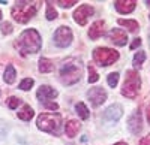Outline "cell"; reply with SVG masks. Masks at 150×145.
I'll use <instances>...</instances> for the list:
<instances>
[{
	"instance_id": "cell-6",
	"label": "cell",
	"mask_w": 150,
	"mask_h": 145,
	"mask_svg": "<svg viewBox=\"0 0 150 145\" xmlns=\"http://www.w3.org/2000/svg\"><path fill=\"white\" fill-rule=\"evenodd\" d=\"M93 58L99 66H110L119 60V53L111 48H96L93 51Z\"/></svg>"
},
{
	"instance_id": "cell-30",
	"label": "cell",
	"mask_w": 150,
	"mask_h": 145,
	"mask_svg": "<svg viewBox=\"0 0 150 145\" xmlns=\"http://www.w3.org/2000/svg\"><path fill=\"white\" fill-rule=\"evenodd\" d=\"M44 106H45V108H48V109H51V111L59 109V105H57L56 102H45V103H44Z\"/></svg>"
},
{
	"instance_id": "cell-12",
	"label": "cell",
	"mask_w": 150,
	"mask_h": 145,
	"mask_svg": "<svg viewBox=\"0 0 150 145\" xmlns=\"http://www.w3.org/2000/svg\"><path fill=\"white\" fill-rule=\"evenodd\" d=\"M57 90H54V88H51L50 85H41L39 88H38V93H36V96H38V99H39L42 103H45V102H48L50 99H54V97H57Z\"/></svg>"
},
{
	"instance_id": "cell-16",
	"label": "cell",
	"mask_w": 150,
	"mask_h": 145,
	"mask_svg": "<svg viewBox=\"0 0 150 145\" xmlns=\"http://www.w3.org/2000/svg\"><path fill=\"white\" fill-rule=\"evenodd\" d=\"M78 130H80V123L77 121V120H69V121L66 123V126H65L66 136H69V138H74L78 133Z\"/></svg>"
},
{
	"instance_id": "cell-5",
	"label": "cell",
	"mask_w": 150,
	"mask_h": 145,
	"mask_svg": "<svg viewBox=\"0 0 150 145\" xmlns=\"http://www.w3.org/2000/svg\"><path fill=\"white\" fill-rule=\"evenodd\" d=\"M140 87H141V79H140L138 72L128 70L126 72V79H125L123 88H122V94L129 97V99H135L138 91H140Z\"/></svg>"
},
{
	"instance_id": "cell-10",
	"label": "cell",
	"mask_w": 150,
	"mask_h": 145,
	"mask_svg": "<svg viewBox=\"0 0 150 145\" xmlns=\"http://www.w3.org/2000/svg\"><path fill=\"white\" fill-rule=\"evenodd\" d=\"M128 129L131 130L132 135H138L141 132V129H143V118H141L140 111H135L129 117V120H128Z\"/></svg>"
},
{
	"instance_id": "cell-14",
	"label": "cell",
	"mask_w": 150,
	"mask_h": 145,
	"mask_svg": "<svg viewBox=\"0 0 150 145\" xmlns=\"http://www.w3.org/2000/svg\"><path fill=\"white\" fill-rule=\"evenodd\" d=\"M122 112H123L122 106L116 103V105H111V106L107 108L105 112H104V117H105V120H110V121H117L122 117Z\"/></svg>"
},
{
	"instance_id": "cell-18",
	"label": "cell",
	"mask_w": 150,
	"mask_h": 145,
	"mask_svg": "<svg viewBox=\"0 0 150 145\" xmlns=\"http://www.w3.org/2000/svg\"><path fill=\"white\" fill-rule=\"evenodd\" d=\"M15 76H17V72H15V69H14V66H6V69H5V74H3V81L6 82V84H12L15 81Z\"/></svg>"
},
{
	"instance_id": "cell-17",
	"label": "cell",
	"mask_w": 150,
	"mask_h": 145,
	"mask_svg": "<svg viewBox=\"0 0 150 145\" xmlns=\"http://www.w3.org/2000/svg\"><path fill=\"white\" fill-rule=\"evenodd\" d=\"M33 115H35V112L29 105H24L23 109L18 111V118L23 120V121H30V120L33 118Z\"/></svg>"
},
{
	"instance_id": "cell-24",
	"label": "cell",
	"mask_w": 150,
	"mask_h": 145,
	"mask_svg": "<svg viewBox=\"0 0 150 145\" xmlns=\"http://www.w3.org/2000/svg\"><path fill=\"white\" fill-rule=\"evenodd\" d=\"M33 84H35V81H33L32 78H26V79H23V81L20 82V88H21L23 91H27V90H30V88L33 87Z\"/></svg>"
},
{
	"instance_id": "cell-2",
	"label": "cell",
	"mask_w": 150,
	"mask_h": 145,
	"mask_svg": "<svg viewBox=\"0 0 150 145\" xmlns=\"http://www.w3.org/2000/svg\"><path fill=\"white\" fill-rule=\"evenodd\" d=\"M38 8H39V2H17L11 12L17 22L26 24L30 18L35 17Z\"/></svg>"
},
{
	"instance_id": "cell-28",
	"label": "cell",
	"mask_w": 150,
	"mask_h": 145,
	"mask_svg": "<svg viewBox=\"0 0 150 145\" xmlns=\"http://www.w3.org/2000/svg\"><path fill=\"white\" fill-rule=\"evenodd\" d=\"M57 5L60 8H71L72 5H77V0H59Z\"/></svg>"
},
{
	"instance_id": "cell-23",
	"label": "cell",
	"mask_w": 150,
	"mask_h": 145,
	"mask_svg": "<svg viewBox=\"0 0 150 145\" xmlns=\"http://www.w3.org/2000/svg\"><path fill=\"white\" fill-rule=\"evenodd\" d=\"M45 15H47V20H50V21H53V20L57 18V11L54 9V6L51 3L47 5V14Z\"/></svg>"
},
{
	"instance_id": "cell-34",
	"label": "cell",
	"mask_w": 150,
	"mask_h": 145,
	"mask_svg": "<svg viewBox=\"0 0 150 145\" xmlns=\"http://www.w3.org/2000/svg\"><path fill=\"white\" fill-rule=\"evenodd\" d=\"M114 145H128V144H125V142H117V144H114Z\"/></svg>"
},
{
	"instance_id": "cell-9",
	"label": "cell",
	"mask_w": 150,
	"mask_h": 145,
	"mask_svg": "<svg viewBox=\"0 0 150 145\" xmlns=\"http://www.w3.org/2000/svg\"><path fill=\"white\" fill-rule=\"evenodd\" d=\"M87 97L90 99L93 106H99L107 100V91L101 87H95V88L87 91Z\"/></svg>"
},
{
	"instance_id": "cell-1",
	"label": "cell",
	"mask_w": 150,
	"mask_h": 145,
	"mask_svg": "<svg viewBox=\"0 0 150 145\" xmlns=\"http://www.w3.org/2000/svg\"><path fill=\"white\" fill-rule=\"evenodd\" d=\"M41 46H42L41 34L38 33L35 29L24 30V32L20 34L18 41H17V48L20 50V53H21L23 55L39 53Z\"/></svg>"
},
{
	"instance_id": "cell-20",
	"label": "cell",
	"mask_w": 150,
	"mask_h": 145,
	"mask_svg": "<svg viewBox=\"0 0 150 145\" xmlns=\"http://www.w3.org/2000/svg\"><path fill=\"white\" fill-rule=\"evenodd\" d=\"M75 111H77V114L83 118V120H87L90 117V112H89V109H87V106L83 103V102H80V103H77L75 105Z\"/></svg>"
},
{
	"instance_id": "cell-31",
	"label": "cell",
	"mask_w": 150,
	"mask_h": 145,
	"mask_svg": "<svg viewBox=\"0 0 150 145\" xmlns=\"http://www.w3.org/2000/svg\"><path fill=\"white\" fill-rule=\"evenodd\" d=\"M140 45H141V39H140V38L134 39V42L131 43V50H135V48H138Z\"/></svg>"
},
{
	"instance_id": "cell-4",
	"label": "cell",
	"mask_w": 150,
	"mask_h": 145,
	"mask_svg": "<svg viewBox=\"0 0 150 145\" xmlns=\"http://www.w3.org/2000/svg\"><path fill=\"white\" fill-rule=\"evenodd\" d=\"M81 64L77 60H71V62L65 63L63 67L60 69V76H62V81H63L66 85H72L77 81H80V76H81Z\"/></svg>"
},
{
	"instance_id": "cell-15",
	"label": "cell",
	"mask_w": 150,
	"mask_h": 145,
	"mask_svg": "<svg viewBox=\"0 0 150 145\" xmlns=\"http://www.w3.org/2000/svg\"><path fill=\"white\" fill-rule=\"evenodd\" d=\"M104 34V21H96L93 22L89 29V38L90 39H99Z\"/></svg>"
},
{
	"instance_id": "cell-8",
	"label": "cell",
	"mask_w": 150,
	"mask_h": 145,
	"mask_svg": "<svg viewBox=\"0 0 150 145\" xmlns=\"http://www.w3.org/2000/svg\"><path fill=\"white\" fill-rule=\"evenodd\" d=\"M90 15H93V8L90 5H81L74 12V20L77 24H80V26H86L87 18Z\"/></svg>"
},
{
	"instance_id": "cell-22",
	"label": "cell",
	"mask_w": 150,
	"mask_h": 145,
	"mask_svg": "<svg viewBox=\"0 0 150 145\" xmlns=\"http://www.w3.org/2000/svg\"><path fill=\"white\" fill-rule=\"evenodd\" d=\"M144 60H146V53L144 51H138V53L134 55V66L140 69L141 64L144 63Z\"/></svg>"
},
{
	"instance_id": "cell-36",
	"label": "cell",
	"mask_w": 150,
	"mask_h": 145,
	"mask_svg": "<svg viewBox=\"0 0 150 145\" xmlns=\"http://www.w3.org/2000/svg\"><path fill=\"white\" fill-rule=\"evenodd\" d=\"M0 94H2V91H0Z\"/></svg>"
},
{
	"instance_id": "cell-26",
	"label": "cell",
	"mask_w": 150,
	"mask_h": 145,
	"mask_svg": "<svg viewBox=\"0 0 150 145\" xmlns=\"http://www.w3.org/2000/svg\"><path fill=\"white\" fill-rule=\"evenodd\" d=\"M98 79H99L98 72L95 70V67H93V66H90V64H89V82H90V84H95Z\"/></svg>"
},
{
	"instance_id": "cell-21",
	"label": "cell",
	"mask_w": 150,
	"mask_h": 145,
	"mask_svg": "<svg viewBox=\"0 0 150 145\" xmlns=\"http://www.w3.org/2000/svg\"><path fill=\"white\" fill-rule=\"evenodd\" d=\"M119 24L120 26H123V27H126L128 30H131V32H137L138 30V22H137L135 20H119Z\"/></svg>"
},
{
	"instance_id": "cell-27",
	"label": "cell",
	"mask_w": 150,
	"mask_h": 145,
	"mask_svg": "<svg viewBox=\"0 0 150 145\" xmlns=\"http://www.w3.org/2000/svg\"><path fill=\"white\" fill-rule=\"evenodd\" d=\"M0 32H2L3 34H11L12 32H14V29H12V24L11 22H3L2 26H0Z\"/></svg>"
},
{
	"instance_id": "cell-35",
	"label": "cell",
	"mask_w": 150,
	"mask_h": 145,
	"mask_svg": "<svg viewBox=\"0 0 150 145\" xmlns=\"http://www.w3.org/2000/svg\"><path fill=\"white\" fill-rule=\"evenodd\" d=\"M0 20H2V11H0Z\"/></svg>"
},
{
	"instance_id": "cell-29",
	"label": "cell",
	"mask_w": 150,
	"mask_h": 145,
	"mask_svg": "<svg viewBox=\"0 0 150 145\" xmlns=\"http://www.w3.org/2000/svg\"><path fill=\"white\" fill-rule=\"evenodd\" d=\"M18 105H20V99L18 97H9L8 99V106L11 108V109H15V108H18Z\"/></svg>"
},
{
	"instance_id": "cell-33",
	"label": "cell",
	"mask_w": 150,
	"mask_h": 145,
	"mask_svg": "<svg viewBox=\"0 0 150 145\" xmlns=\"http://www.w3.org/2000/svg\"><path fill=\"white\" fill-rule=\"evenodd\" d=\"M147 120H149V123H150V105L147 106Z\"/></svg>"
},
{
	"instance_id": "cell-13",
	"label": "cell",
	"mask_w": 150,
	"mask_h": 145,
	"mask_svg": "<svg viewBox=\"0 0 150 145\" xmlns=\"http://www.w3.org/2000/svg\"><path fill=\"white\" fill-rule=\"evenodd\" d=\"M114 6L120 14H131L137 6V2L135 0H117L114 2Z\"/></svg>"
},
{
	"instance_id": "cell-7",
	"label": "cell",
	"mask_w": 150,
	"mask_h": 145,
	"mask_svg": "<svg viewBox=\"0 0 150 145\" xmlns=\"http://www.w3.org/2000/svg\"><path fill=\"white\" fill-rule=\"evenodd\" d=\"M72 42V30L66 26H62L54 32V43L60 48H66Z\"/></svg>"
},
{
	"instance_id": "cell-32",
	"label": "cell",
	"mask_w": 150,
	"mask_h": 145,
	"mask_svg": "<svg viewBox=\"0 0 150 145\" xmlns=\"http://www.w3.org/2000/svg\"><path fill=\"white\" fill-rule=\"evenodd\" d=\"M138 145H150V135H147V136H144L140 142H138Z\"/></svg>"
},
{
	"instance_id": "cell-11",
	"label": "cell",
	"mask_w": 150,
	"mask_h": 145,
	"mask_svg": "<svg viewBox=\"0 0 150 145\" xmlns=\"http://www.w3.org/2000/svg\"><path fill=\"white\" fill-rule=\"evenodd\" d=\"M108 38H110V41L112 43H116L117 46H123V45H126V42H128V34L122 29H112L108 33Z\"/></svg>"
},
{
	"instance_id": "cell-3",
	"label": "cell",
	"mask_w": 150,
	"mask_h": 145,
	"mask_svg": "<svg viewBox=\"0 0 150 145\" xmlns=\"http://www.w3.org/2000/svg\"><path fill=\"white\" fill-rule=\"evenodd\" d=\"M38 129L47 132V133L59 135L60 126H62V117L59 114H41L38 117Z\"/></svg>"
},
{
	"instance_id": "cell-25",
	"label": "cell",
	"mask_w": 150,
	"mask_h": 145,
	"mask_svg": "<svg viewBox=\"0 0 150 145\" xmlns=\"http://www.w3.org/2000/svg\"><path fill=\"white\" fill-rule=\"evenodd\" d=\"M107 81H108V85H110L111 88H114V87L117 85V82H119V74H117V72H112V74H110Z\"/></svg>"
},
{
	"instance_id": "cell-19",
	"label": "cell",
	"mask_w": 150,
	"mask_h": 145,
	"mask_svg": "<svg viewBox=\"0 0 150 145\" xmlns=\"http://www.w3.org/2000/svg\"><path fill=\"white\" fill-rule=\"evenodd\" d=\"M54 69V64L51 60L48 58H41L39 60V72H42V74H48V72H53Z\"/></svg>"
}]
</instances>
